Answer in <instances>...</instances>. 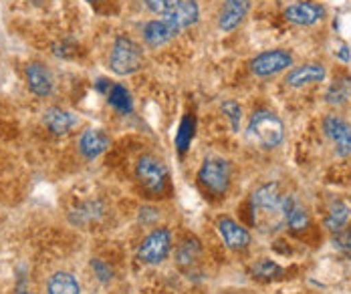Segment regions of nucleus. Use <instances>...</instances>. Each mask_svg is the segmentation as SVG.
<instances>
[{"mask_svg": "<svg viewBox=\"0 0 351 294\" xmlns=\"http://www.w3.org/2000/svg\"><path fill=\"white\" fill-rule=\"evenodd\" d=\"M250 210L252 220L261 230H277L285 224V212H282V196L279 191V184L261 185L250 196Z\"/></svg>", "mask_w": 351, "mask_h": 294, "instance_id": "obj_1", "label": "nucleus"}, {"mask_svg": "<svg viewBox=\"0 0 351 294\" xmlns=\"http://www.w3.org/2000/svg\"><path fill=\"white\" fill-rule=\"evenodd\" d=\"M246 137L250 144L263 147V149H275L281 146L285 139V123L273 111H254L246 125Z\"/></svg>", "mask_w": 351, "mask_h": 294, "instance_id": "obj_2", "label": "nucleus"}, {"mask_svg": "<svg viewBox=\"0 0 351 294\" xmlns=\"http://www.w3.org/2000/svg\"><path fill=\"white\" fill-rule=\"evenodd\" d=\"M145 55L143 49L136 40L128 37H117L113 40L111 57H109V67L115 75H134L143 69Z\"/></svg>", "mask_w": 351, "mask_h": 294, "instance_id": "obj_3", "label": "nucleus"}, {"mask_svg": "<svg viewBox=\"0 0 351 294\" xmlns=\"http://www.w3.org/2000/svg\"><path fill=\"white\" fill-rule=\"evenodd\" d=\"M136 178L147 193L160 196L168 184V168L156 155H141L136 165Z\"/></svg>", "mask_w": 351, "mask_h": 294, "instance_id": "obj_4", "label": "nucleus"}, {"mask_svg": "<svg viewBox=\"0 0 351 294\" xmlns=\"http://www.w3.org/2000/svg\"><path fill=\"white\" fill-rule=\"evenodd\" d=\"M230 163L226 159L220 157H210L202 163V168L198 170V182L200 185L210 191L214 196H224L230 187Z\"/></svg>", "mask_w": 351, "mask_h": 294, "instance_id": "obj_5", "label": "nucleus"}, {"mask_svg": "<svg viewBox=\"0 0 351 294\" xmlns=\"http://www.w3.org/2000/svg\"><path fill=\"white\" fill-rule=\"evenodd\" d=\"M172 250V234L166 228H158L152 234L143 238V242L138 248V260L141 264H160L164 262Z\"/></svg>", "mask_w": 351, "mask_h": 294, "instance_id": "obj_6", "label": "nucleus"}, {"mask_svg": "<svg viewBox=\"0 0 351 294\" xmlns=\"http://www.w3.org/2000/svg\"><path fill=\"white\" fill-rule=\"evenodd\" d=\"M293 67V53L287 49H271L256 55L250 61V73L254 77H273Z\"/></svg>", "mask_w": 351, "mask_h": 294, "instance_id": "obj_7", "label": "nucleus"}, {"mask_svg": "<svg viewBox=\"0 0 351 294\" xmlns=\"http://www.w3.org/2000/svg\"><path fill=\"white\" fill-rule=\"evenodd\" d=\"M323 131L327 139L335 147V153L339 157H350L351 155V125L341 119L339 115H327L323 119Z\"/></svg>", "mask_w": 351, "mask_h": 294, "instance_id": "obj_8", "label": "nucleus"}, {"mask_svg": "<svg viewBox=\"0 0 351 294\" xmlns=\"http://www.w3.org/2000/svg\"><path fill=\"white\" fill-rule=\"evenodd\" d=\"M285 21L295 25V27H313L317 23H321L325 18V8L317 2H307V0H299L293 2L285 8L282 12Z\"/></svg>", "mask_w": 351, "mask_h": 294, "instance_id": "obj_9", "label": "nucleus"}, {"mask_svg": "<svg viewBox=\"0 0 351 294\" xmlns=\"http://www.w3.org/2000/svg\"><path fill=\"white\" fill-rule=\"evenodd\" d=\"M216 230L224 242V246L228 250H234V252H241V250H246L248 244H250V232L243 228L239 222H234L232 218H220L218 224H216Z\"/></svg>", "mask_w": 351, "mask_h": 294, "instance_id": "obj_10", "label": "nucleus"}, {"mask_svg": "<svg viewBox=\"0 0 351 294\" xmlns=\"http://www.w3.org/2000/svg\"><path fill=\"white\" fill-rule=\"evenodd\" d=\"M250 8V0H224L218 10V29L222 33H230L246 18Z\"/></svg>", "mask_w": 351, "mask_h": 294, "instance_id": "obj_11", "label": "nucleus"}, {"mask_svg": "<svg viewBox=\"0 0 351 294\" xmlns=\"http://www.w3.org/2000/svg\"><path fill=\"white\" fill-rule=\"evenodd\" d=\"M325 77H327L325 65H321V63H305V65H299L295 69H289V73L285 75V83H287V87L301 89V87H307V85L321 83Z\"/></svg>", "mask_w": 351, "mask_h": 294, "instance_id": "obj_12", "label": "nucleus"}, {"mask_svg": "<svg viewBox=\"0 0 351 294\" xmlns=\"http://www.w3.org/2000/svg\"><path fill=\"white\" fill-rule=\"evenodd\" d=\"M162 18L180 35L188 27H192V25L198 23V18H200L198 2L196 0H184L180 6H176L174 10H170L168 14H162Z\"/></svg>", "mask_w": 351, "mask_h": 294, "instance_id": "obj_13", "label": "nucleus"}, {"mask_svg": "<svg viewBox=\"0 0 351 294\" xmlns=\"http://www.w3.org/2000/svg\"><path fill=\"white\" fill-rule=\"evenodd\" d=\"M27 83L31 93L36 97H49L55 89L53 75L43 63H31L27 67Z\"/></svg>", "mask_w": 351, "mask_h": 294, "instance_id": "obj_14", "label": "nucleus"}, {"mask_svg": "<svg viewBox=\"0 0 351 294\" xmlns=\"http://www.w3.org/2000/svg\"><path fill=\"white\" fill-rule=\"evenodd\" d=\"M176 37H178V33H176L174 29H172L162 16L149 21V23L143 27V40H145V44L152 46V49H160V46L168 44L170 40H174Z\"/></svg>", "mask_w": 351, "mask_h": 294, "instance_id": "obj_15", "label": "nucleus"}, {"mask_svg": "<svg viewBox=\"0 0 351 294\" xmlns=\"http://www.w3.org/2000/svg\"><path fill=\"white\" fill-rule=\"evenodd\" d=\"M111 144L109 135L101 129H87L79 137V151L85 159H95L99 157Z\"/></svg>", "mask_w": 351, "mask_h": 294, "instance_id": "obj_16", "label": "nucleus"}, {"mask_svg": "<svg viewBox=\"0 0 351 294\" xmlns=\"http://www.w3.org/2000/svg\"><path fill=\"white\" fill-rule=\"evenodd\" d=\"M202 258V246L196 238H188L182 240L178 250H176V264L184 270V272H192L198 262Z\"/></svg>", "mask_w": 351, "mask_h": 294, "instance_id": "obj_17", "label": "nucleus"}, {"mask_svg": "<svg viewBox=\"0 0 351 294\" xmlns=\"http://www.w3.org/2000/svg\"><path fill=\"white\" fill-rule=\"evenodd\" d=\"M43 121L55 135H65L77 125V117L71 111L61 109V107H51L45 111Z\"/></svg>", "mask_w": 351, "mask_h": 294, "instance_id": "obj_18", "label": "nucleus"}, {"mask_svg": "<svg viewBox=\"0 0 351 294\" xmlns=\"http://www.w3.org/2000/svg\"><path fill=\"white\" fill-rule=\"evenodd\" d=\"M49 294H79L81 286L71 272H55L47 284Z\"/></svg>", "mask_w": 351, "mask_h": 294, "instance_id": "obj_19", "label": "nucleus"}, {"mask_svg": "<svg viewBox=\"0 0 351 294\" xmlns=\"http://www.w3.org/2000/svg\"><path fill=\"white\" fill-rule=\"evenodd\" d=\"M351 97V79L350 77H339V79H335L331 85H329V89H327V93H325V99H327V103L329 105H346L348 101H350Z\"/></svg>", "mask_w": 351, "mask_h": 294, "instance_id": "obj_20", "label": "nucleus"}, {"mask_svg": "<svg viewBox=\"0 0 351 294\" xmlns=\"http://www.w3.org/2000/svg\"><path fill=\"white\" fill-rule=\"evenodd\" d=\"M107 101L113 109H117L119 113L128 115L134 111V99H132V93L123 87V85H111L109 93H107Z\"/></svg>", "mask_w": 351, "mask_h": 294, "instance_id": "obj_21", "label": "nucleus"}, {"mask_svg": "<svg viewBox=\"0 0 351 294\" xmlns=\"http://www.w3.org/2000/svg\"><path fill=\"white\" fill-rule=\"evenodd\" d=\"M285 224H287L293 232H303V230H307V226H309V212H307V208L301 206L297 200H293V204H291L289 210H287Z\"/></svg>", "mask_w": 351, "mask_h": 294, "instance_id": "obj_22", "label": "nucleus"}, {"mask_svg": "<svg viewBox=\"0 0 351 294\" xmlns=\"http://www.w3.org/2000/svg\"><path fill=\"white\" fill-rule=\"evenodd\" d=\"M351 218V206L346 204V202H337L331 206L327 218H325V226L331 230V232H337L341 228H346V224L350 222Z\"/></svg>", "mask_w": 351, "mask_h": 294, "instance_id": "obj_23", "label": "nucleus"}, {"mask_svg": "<svg viewBox=\"0 0 351 294\" xmlns=\"http://www.w3.org/2000/svg\"><path fill=\"white\" fill-rule=\"evenodd\" d=\"M252 274L258 280H273V278H281L282 274H285V268H282L281 264H277L275 260L263 258V260H258L252 266Z\"/></svg>", "mask_w": 351, "mask_h": 294, "instance_id": "obj_24", "label": "nucleus"}, {"mask_svg": "<svg viewBox=\"0 0 351 294\" xmlns=\"http://www.w3.org/2000/svg\"><path fill=\"white\" fill-rule=\"evenodd\" d=\"M192 137H194V119L192 117H184L180 127H178V131H176V146H178V149L182 153L192 144Z\"/></svg>", "mask_w": 351, "mask_h": 294, "instance_id": "obj_25", "label": "nucleus"}, {"mask_svg": "<svg viewBox=\"0 0 351 294\" xmlns=\"http://www.w3.org/2000/svg\"><path fill=\"white\" fill-rule=\"evenodd\" d=\"M220 109H222V113L228 117L232 129L239 131V129H241V121H243V107H241L234 99H226V101H222Z\"/></svg>", "mask_w": 351, "mask_h": 294, "instance_id": "obj_26", "label": "nucleus"}, {"mask_svg": "<svg viewBox=\"0 0 351 294\" xmlns=\"http://www.w3.org/2000/svg\"><path fill=\"white\" fill-rule=\"evenodd\" d=\"M333 246L335 250H339L346 258H351V230L350 228H341L335 232L333 236Z\"/></svg>", "mask_w": 351, "mask_h": 294, "instance_id": "obj_27", "label": "nucleus"}, {"mask_svg": "<svg viewBox=\"0 0 351 294\" xmlns=\"http://www.w3.org/2000/svg\"><path fill=\"white\" fill-rule=\"evenodd\" d=\"M143 2L152 12L162 16V14H168L170 10H174L176 6H180L184 0H143Z\"/></svg>", "mask_w": 351, "mask_h": 294, "instance_id": "obj_28", "label": "nucleus"}, {"mask_svg": "<svg viewBox=\"0 0 351 294\" xmlns=\"http://www.w3.org/2000/svg\"><path fill=\"white\" fill-rule=\"evenodd\" d=\"M91 268L95 270V274H97V278L101 280V282H109L111 280V268L104 264L101 260H97V258H93L91 260Z\"/></svg>", "mask_w": 351, "mask_h": 294, "instance_id": "obj_29", "label": "nucleus"}, {"mask_svg": "<svg viewBox=\"0 0 351 294\" xmlns=\"http://www.w3.org/2000/svg\"><path fill=\"white\" fill-rule=\"evenodd\" d=\"M335 57H339L341 61H346V63H348V61L351 59L350 46H348V44H341V46H339V51H335Z\"/></svg>", "mask_w": 351, "mask_h": 294, "instance_id": "obj_30", "label": "nucleus"}, {"mask_svg": "<svg viewBox=\"0 0 351 294\" xmlns=\"http://www.w3.org/2000/svg\"><path fill=\"white\" fill-rule=\"evenodd\" d=\"M87 2H91V4H95V2H99V0H87Z\"/></svg>", "mask_w": 351, "mask_h": 294, "instance_id": "obj_31", "label": "nucleus"}, {"mask_svg": "<svg viewBox=\"0 0 351 294\" xmlns=\"http://www.w3.org/2000/svg\"><path fill=\"white\" fill-rule=\"evenodd\" d=\"M19 294H35V293H19Z\"/></svg>", "mask_w": 351, "mask_h": 294, "instance_id": "obj_32", "label": "nucleus"}, {"mask_svg": "<svg viewBox=\"0 0 351 294\" xmlns=\"http://www.w3.org/2000/svg\"><path fill=\"white\" fill-rule=\"evenodd\" d=\"M33 2H40V0H33Z\"/></svg>", "mask_w": 351, "mask_h": 294, "instance_id": "obj_33", "label": "nucleus"}]
</instances>
